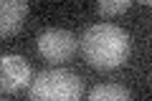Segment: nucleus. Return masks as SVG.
Returning a JSON list of instances; mask_svg holds the SVG:
<instances>
[{
  "label": "nucleus",
  "instance_id": "1",
  "mask_svg": "<svg viewBox=\"0 0 152 101\" xmlns=\"http://www.w3.org/2000/svg\"><path fill=\"white\" fill-rule=\"evenodd\" d=\"M129 33L114 23H94L81 36V53L94 68H117L129 58Z\"/></svg>",
  "mask_w": 152,
  "mask_h": 101
},
{
  "label": "nucleus",
  "instance_id": "2",
  "mask_svg": "<svg viewBox=\"0 0 152 101\" xmlns=\"http://www.w3.org/2000/svg\"><path fill=\"white\" fill-rule=\"evenodd\" d=\"M81 78L69 68L41 71L28 84L31 101H81Z\"/></svg>",
  "mask_w": 152,
  "mask_h": 101
},
{
  "label": "nucleus",
  "instance_id": "3",
  "mask_svg": "<svg viewBox=\"0 0 152 101\" xmlns=\"http://www.w3.org/2000/svg\"><path fill=\"white\" fill-rule=\"evenodd\" d=\"M38 53L51 63H61L69 61L79 48V38L66 28H46L38 33Z\"/></svg>",
  "mask_w": 152,
  "mask_h": 101
},
{
  "label": "nucleus",
  "instance_id": "4",
  "mask_svg": "<svg viewBox=\"0 0 152 101\" xmlns=\"http://www.w3.org/2000/svg\"><path fill=\"white\" fill-rule=\"evenodd\" d=\"M31 84V63L18 53L0 56V91L15 94Z\"/></svg>",
  "mask_w": 152,
  "mask_h": 101
},
{
  "label": "nucleus",
  "instance_id": "5",
  "mask_svg": "<svg viewBox=\"0 0 152 101\" xmlns=\"http://www.w3.org/2000/svg\"><path fill=\"white\" fill-rule=\"evenodd\" d=\"M28 15L26 0H0V36H13L20 31Z\"/></svg>",
  "mask_w": 152,
  "mask_h": 101
},
{
  "label": "nucleus",
  "instance_id": "6",
  "mask_svg": "<svg viewBox=\"0 0 152 101\" xmlns=\"http://www.w3.org/2000/svg\"><path fill=\"white\" fill-rule=\"evenodd\" d=\"M86 101H132V94L122 84H99L89 91Z\"/></svg>",
  "mask_w": 152,
  "mask_h": 101
},
{
  "label": "nucleus",
  "instance_id": "7",
  "mask_svg": "<svg viewBox=\"0 0 152 101\" xmlns=\"http://www.w3.org/2000/svg\"><path fill=\"white\" fill-rule=\"evenodd\" d=\"M129 8H132V0H99L96 3V10L102 15H119Z\"/></svg>",
  "mask_w": 152,
  "mask_h": 101
}]
</instances>
